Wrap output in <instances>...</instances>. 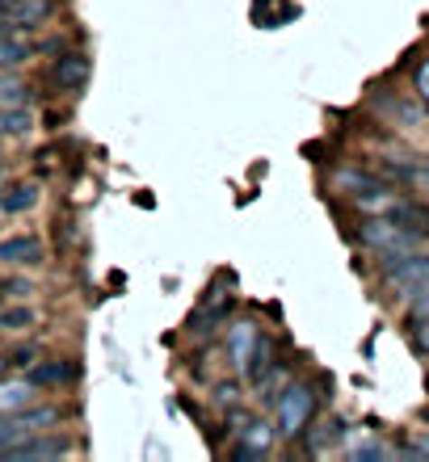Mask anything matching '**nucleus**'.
Masks as SVG:
<instances>
[{
    "label": "nucleus",
    "mask_w": 429,
    "mask_h": 462,
    "mask_svg": "<svg viewBox=\"0 0 429 462\" xmlns=\"http://www.w3.org/2000/svg\"><path fill=\"white\" fill-rule=\"evenodd\" d=\"M358 240H362V248H370V253L387 265V261H400V256L417 253L425 236H421L417 227L400 223L396 215H370V219H362V227H358Z\"/></svg>",
    "instance_id": "obj_1"
},
{
    "label": "nucleus",
    "mask_w": 429,
    "mask_h": 462,
    "mask_svg": "<svg viewBox=\"0 0 429 462\" xmlns=\"http://www.w3.org/2000/svg\"><path fill=\"white\" fill-rule=\"evenodd\" d=\"M278 408H274V429L278 438H303L307 425L316 420V408H320V387L316 383H286L278 395Z\"/></svg>",
    "instance_id": "obj_2"
},
{
    "label": "nucleus",
    "mask_w": 429,
    "mask_h": 462,
    "mask_svg": "<svg viewBox=\"0 0 429 462\" xmlns=\"http://www.w3.org/2000/svg\"><path fill=\"white\" fill-rule=\"evenodd\" d=\"M60 420H63V412L55 403H30L22 412L0 416V454L9 450V446H17V441L34 438V433H47V429L60 425Z\"/></svg>",
    "instance_id": "obj_3"
},
{
    "label": "nucleus",
    "mask_w": 429,
    "mask_h": 462,
    "mask_svg": "<svg viewBox=\"0 0 429 462\" xmlns=\"http://www.w3.org/2000/svg\"><path fill=\"white\" fill-rule=\"evenodd\" d=\"M72 450V441L68 438H55V433H34V438L17 441L9 450L0 454L5 462H47V458H63V454Z\"/></svg>",
    "instance_id": "obj_4"
},
{
    "label": "nucleus",
    "mask_w": 429,
    "mask_h": 462,
    "mask_svg": "<svg viewBox=\"0 0 429 462\" xmlns=\"http://www.w3.org/2000/svg\"><path fill=\"white\" fill-rule=\"evenodd\" d=\"M89 76H93V60H89L85 51H68V55H60L55 68H51L55 88H60V93H72V97L89 85Z\"/></svg>",
    "instance_id": "obj_5"
},
{
    "label": "nucleus",
    "mask_w": 429,
    "mask_h": 462,
    "mask_svg": "<svg viewBox=\"0 0 429 462\" xmlns=\"http://www.w3.org/2000/svg\"><path fill=\"white\" fill-rule=\"evenodd\" d=\"M392 185H405L413 198L429 202V160L425 156H400V164H387Z\"/></svg>",
    "instance_id": "obj_6"
},
{
    "label": "nucleus",
    "mask_w": 429,
    "mask_h": 462,
    "mask_svg": "<svg viewBox=\"0 0 429 462\" xmlns=\"http://www.w3.org/2000/svg\"><path fill=\"white\" fill-rule=\"evenodd\" d=\"M42 240L38 236H9V240H0V265L9 269H25V265H42Z\"/></svg>",
    "instance_id": "obj_7"
},
{
    "label": "nucleus",
    "mask_w": 429,
    "mask_h": 462,
    "mask_svg": "<svg viewBox=\"0 0 429 462\" xmlns=\"http://www.w3.org/2000/svg\"><path fill=\"white\" fill-rule=\"evenodd\" d=\"M34 400H38V387L30 383V374L25 378H0V416L22 412V408H30Z\"/></svg>",
    "instance_id": "obj_8"
},
{
    "label": "nucleus",
    "mask_w": 429,
    "mask_h": 462,
    "mask_svg": "<svg viewBox=\"0 0 429 462\" xmlns=\"http://www.w3.org/2000/svg\"><path fill=\"white\" fill-rule=\"evenodd\" d=\"M341 438H345L341 420H320L316 429L307 425V433H303V450H307V454H324V450H332V446H337Z\"/></svg>",
    "instance_id": "obj_9"
},
{
    "label": "nucleus",
    "mask_w": 429,
    "mask_h": 462,
    "mask_svg": "<svg viewBox=\"0 0 429 462\" xmlns=\"http://www.w3.org/2000/svg\"><path fill=\"white\" fill-rule=\"evenodd\" d=\"M76 378V365L72 362H38L30 370V383L34 387H63V383H72Z\"/></svg>",
    "instance_id": "obj_10"
},
{
    "label": "nucleus",
    "mask_w": 429,
    "mask_h": 462,
    "mask_svg": "<svg viewBox=\"0 0 429 462\" xmlns=\"http://www.w3.org/2000/svg\"><path fill=\"white\" fill-rule=\"evenodd\" d=\"M34 202H38V185L34 181H22V185H13V189L0 194V210H5V215H22V210H30Z\"/></svg>",
    "instance_id": "obj_11"
},
{
    "label": "nucleus",
    "mask_w": 429,
    "mask_h": 462,
    "mask_svg": "<svg viewBox=\"0 0 429 462\" xmlns=\"http://www.w3.org/2000/svg\"><path fill=\"white\" fill-rule=\"evenodd\" d=\"M17 106H30V85L0 72V110H17Z\"/></svg>",
    "instance_id": "obj_12"
},
{
    "label": "nucleus",
    "mask_w": 429,
    "mask_h": 462,
    "mask_svg": "<svg viewBox=\"0 0 429 462\" xmlns=\"http://www.w3.org/2000/svg\"><path fill=\"white\" fill-rule=\"evenodd\" d=\"M345 454H350V458H387V454H392V446H383V441H375V438H367V433H362V438H358V433H350V438H345Z\"/></svg>",
    "instance_id": "obj_13"
},
{
    "label": "nucleus",
    "mask_w": 429,
    "mask_h": 462,
    "mask_svg": "<svg viewBox=\"0 0 429 462\" xmlns=\"http://www.w3.org/2000/svg\"><path fill=\"white\" fill-rule=\"evenodd\" d=\"M34 126V118H30V106H17V110H0V139L5 134H25Z\"/></svg>",
    "instance_id": "obj_14"
},
{
    "label": "nucleus",
    "mask_w": 429,
    "mask_h": 462,
    "mask_svg": "<svg viewBox=\"0 0 429 462\" xmlns=\"http://www.w3.org/2000/svg\"><path fill=\"white\" fill-rule=\"evenodd\" d=\"M34 319L38 316L30 311V307H5V311H0V328H5V332H25Z\"/></svg>",
    "instance_id": "obj_15"
},
{
    "label": "nucleus",
    "mask_w": 429,
    "mask_h": 462,
    "mask_svg": "<svg viewBox=\"0 0 429 462\" xmlns=\"http://www.w3.org/2000/svg\"><path fill=\"white\" fill-rule=\"evenodd\" d=\"M34 291V286H30V282H22V278H13V282H0V294H5V299H25V294Z\"/></svg>",
    "instance_id": "obj_16"
},
{
    "label": "nucleus",
    "mask_w": 429,
    "mask_h": 462,
    "mask_svg": "<svg viewBox=\"0 0 429 462\" xmlns=\"http://www.w3.org/2000/svg\"><path fill=\"white\" fill-rule=\"evenodd\" d=\"M413 349L429 357V319H417V324H413Z\"/></svg>",
    "instance_id": "obj_17"
},
{
    "label": "nucleus",
    "mask_w": 429,
    "mask_h": 462,
    "mask_svg": "<svg viewBox=\"0 0 429 462\" xmlns=\"http://www.w3.org/2000/svg\"><path fill=\"white\" fill-rule=\"evenodd\" d=\"M417 93H421V101L429 106V60L417 68Z\"/></svg>",
    "instance_id": "obj_18"
},
{
    "label": "nucleus",
    "mask_w": 429,
    "mask_h": 462,
    "mask_svg": "<svg viewBox=\"0 0 429 462\" xmlns=\"http://www.w3.org/2000/svg\"><path fill=\"white\" fill-rule=\"evenodd\" d=\"M408 454H421V458H429V438H417L413 446H408Z\"/></svg>",
    "instance_id": "obj_19"
},
{
    "label": "nucleus",
    "mask_w": 429,
    "mask_h": 462,
    "mask_svg": "<svg viewBox=\"0 0 429 462\" xmlns=\"http://www.w3.org/2000/svg\"><path fill=\"white\" fill-rule=\"evenodd\" d=\"M5 365H9V362H5V357H0V370H5Z\"/></svg>",
    "instance_id": "obj_20"
},
{
    "label": "nucleus",
    "mask_w": 429,
    "mask_h": 462,
    "mask_svg": "<svg viewBox=\"0 0 429 462\" xmlns=\"http://www.w3.org/2000/svg\"><path fill=\"white\" fill-rule=\"evenodd\" d=\"M425 416H429V408H425Z\"/></svg>",
    "instance_id": "obj_21"
}]
</instances>
